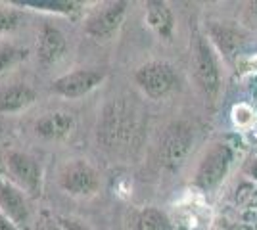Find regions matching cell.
<instances>
[{
	"instance_id": "obj_1",
	"label": "cell",
	"mask_w": 257,
	"mask_h": 230,
	"mask_svg": "<svg viewBox=\"0 0 257 230\" xmlns=\"http://www.w3.org/2000/svg\"><path fill=\"white\" fill-rule=\"evenodd\" d=\"M142 132L144 121L135 104H128L125 98H113L109 104H106L98 119V144L111 152H127L139 146Z\"/></svg>"
},
{
	"instance_id": "obj_2",
	"label": "cell",
	"mask_w": 257,
	"mask_h": 230,
	"mask_svg": "<svg viewBox=\"0 0 257 230\" xmlns=\"http://www.w3.org/2000/svg\"><path fill=\"white\" fill-rule=\"evenodd\" d=\"M192 67L198 87L207 98H215L221 88V71L211 44L200 33H194L192 39Z\"/></svg>"
},
{
	"instance_id": "obj_3",
	"label": "cell",
	"mask_w": 257,
	"mask_h": 230,
	"mask_svg": "<svg viewBox=\"0 0 257 230\" xmlns=\"http://www.w3.org/2000/svg\"><path fill=\"white\" fill-rule=\"evenodd\" d=\"M6 169L10 182L22 192L33 199L43 196V167L33 155L25 152H10L6 155Z\"/></svg>"
},
{
	"instance_id": "obj_4",
	"label": "cell",
	"mask_w": 257,
	"mask_h": 230,
	"mask_svg": "<svg viewBox=\"0 0 257 230\" xmlns=\"http://www.w3.org/2000/svg\"><path fill=\"white\" fill-rule=\"evenodd\" d=\"M194 142V129L184 123V121H177V123H171L163 136H161L160 142V163L169 169V171H175L182 165V161L186 159V155L190 153V148H192Z\"/></svg>"
},
{
	"instance_id": "obj_5",
	"label": "cell",
	"mask_w": 257,
	"mask_h": 230,
	"mask_svg": "<svg viewBox=\"0 0 257 230\" xmlns=\"http://www.w3.org/2000/svg\"><path fill=\"white\" fill-rule=\"evenodd\" d=\"M135 81L140 90L154 100L169 96L179 87V75L167 62H148L140 66L135 73Z\"/></svg>"
},
{
	"instance_id": "obj_6",
	"label": "cell",
	"mask_w": 257,
	"mask_h": 230,
	"mask_svg": "<svg viewBox=\"0 0 257 230\" xmlns=\"http://www.w3.org/2000/svg\"><path fill=\"white\" fill-rule=\"evenodd\" d=\"M58 182L64 192L75 197L94 196L100 188V175L85 159H73L65 163L60 171Z\"/></svg>"
},
{
	"instance_id": "obj_7",
	"label": "cell",
	"mask_w": 257,
	"mask_h": 230,
	"mask_svg": "<svg viewBox=\"0 0 257 230\" xmlns=\"http://www.w3.org/2000/svg\"><path fill=\"white\" fill-rule=\"evenodd\" d=\"M232 159L234 152L228 144H213L196 171V186H200L202 190H211L217 184H221L232 165Z\"/></svg>"
},
{
	"instance_id": "obj_8",
	"label": "cell",
	"mask_w": 257,
	"mask_h": 230,
	"mask_svg": "<svg viewBox=\"0 0 257 230\" xmlns=\"http://www.w3.org/2000/svg\"><path fill=\"white\" fill-rule=\"evenodd\" d=\"M104 79H106L104 69H94V67L75 69L71 73L58 77L52 83V90L64 98H81V96H86L88 92H92L94 88L100 87Z\"/></svg>"
},
{
	"instance_id": "obj_9",
	"label": "cell",
	"mask_w": 257,
	"mask_h": 230,
	"mask_svg": "<svg viewBox=\"0 0 257 230\" xmlns=\"http://www.w3.org/2000/svg\"><path fill=\"white\" fill-rule=\"evenodd\" d=\"M127 2H111L102 10L94 12L85 22V33L98 43H106L119 31L127 14Z\"/></svg>"
},
{
	"instance_id": "obj_10",
	"label": "cell",
	"mask_w": 257,
	"mask_h": 230,
	"mask_svg": "<svg viewBox=\"0 0 257 230\" xmlns=\"http://www.w3.org/2000/svg\"><path fill=\"white\" fill-rule=\"evenodd\" d=\"M0 211L18 226L20 230H29L31 226V207L27 194L22 192L10 180L0 176Z\"/></svg>"
},
{
	"instance_id": "obj_11",
	"label": "cell",
	"mask_w": 257,
	"mask_h": 230,
	"mask_svg": "<svg viewBox=\"0 0 257 230\" xmlns=\"http://www.w3.org/2000/svg\"><path fill=\"white\" fill-rule=\"evenodd\" d=\"M207 35L228 60L238 58L246 46V35L242 33V29L230 25L228 22H209L207 23Z\"/></svg>"
},
{
	"instance_id": "obj_12",
	"label": "cell",
	"mask_w": 257,
	"mask_h": 230,
	"mask_svg": "<svg viewBox=\"0 0 257 230\" xmlns=\"http://www.w3.org/2000/svg\"><path fill=\"white\" fill-rule=\"evenodd\" d=\"M73 129H75V115L69 111H50V113H44L35 123V132L46 140L67 138Z\"/></svg>"
},
{
	"instance_id": "obj_13",
	"label": "cell",
	"mask_w": 257,
	"mask_h": 230,
	"mask_svg": "<svg viewBox=\"0 0 257 230\" xmlns=\"http://www.w3.org/2000/svg\"><path fill=\"white\" fill-rule=\"evenodd\" d=\"M65 50H67V41L64 33L50 23H44L39 35V44H37L39 62L43 66H52L65 54Z\"/></svg>"
},
{
	"instance_id": "obj_14",
	"label": "cell",
	"mask_w": 257,
	"mask_h": 230,
	"mask_svg": "<svg viewBox=\"0 0 257 230\" xmlns=\"http://www.w3.org/2000/svg\"><path fill=\"white\" fill-rule=\"evenodd\" d=\"M146 23L154 33L169 41L175 29V16L167 2L163 0H150L146 2Z\"/></svg>"
},
{
	"instance_id": "obj_15",
	"label": "cell",
	"mask_w": 257,
	"mask_h": 230,
	"mask_svg": "<svg viewBox=\"0 0 257 230\" xmlns=\"http://www.w3.org/2000/svg\"><path fill=\"white\" fill-rule=\"evenodd\" d=\"M37 100V92L25 83L0 88V113H18Z\"/></svg>"
},
{
	"instance_id": "obj_16",
	"label": "cell",
	"mask_w": 257,
	"mask_h": 230,
	"mask_svg": "<svg viewBox=\"0 0 257 230\" xmlns=\"http://www.w3.org/2000/svg\"><path fill=\"white\" fill-rule=\"evenodd\" d=\"M14 4L33 8V10L62 14V16H75L83 8V2H75V0H18Z\"/></svg>"
},
{
	"instance_id": "obj_17",
	"label": "cell",
	"mask_w": 257,
	"mask_h": 230,
	"mask_svg": "<svg viewBox=\"0 0 257 230\" xmlns=\"http://www.w3.org/2000/svg\"><path fill=\"white\" fill-rule=\"evenodd\" d=\"M137 230H173L169 217L156 207H146L139 213Z\"/></svg>"
},
{
	"instance_id": "obj_18",
	"label": "cell",
	"mask_w": 257,
	"mask_h": 230,
	"mask_svg": "<svg viewBox=\"0 0 257 230\" xmlns=\"http://www.w3.org/2000/svg\"><path fill=\"white\" fill-rule=\"evenodd\" d=\"M27 54H29V50H25V48H18L12 44H0V73L18 66L20 62L27 58Z\"/></svg>"
},
{
	"instance_id": "obj_19",
	"label": "cell",
	"mask_w": 257,
	"mask_h": 230,
	"mask_svg": "<svg viewBox=\"0 0 257 230\" xmlns=\"http://www.w3.org/2000/svg\"><path fill=\"white\" fill-rule=\"evenodd\" d=\"M23 23V14L16 8H0V33H12L20 29Z\"/></svg>"
},
{
	"instance_id": "obj_20",
	"label": "cell",
	"mask_w": 257,
	"mask_h": 230,
	"mask_svg": "<svg viewBox=\"0 0 257 230\" xmlns=\"http://www.w3.org/2000/svg\"><path fill=\"white\" fill-rule=\"evenodd\" d=\"M232 119L238 127H247V125H251L253 119H255V113L253 110L246 106V104H240V106H236L234 111H232Z\"/></svg>"
},
{
	"instance_id": "obj_21",
	"label": "cell",
	"mask_w": 257,
	"mask_h": 230,
	"mask_svg": "<svg viewBox=\"0 0 257 230\" xmlns=\"http://www.w3.org/2000/svg\"><path fill=\"white\" fill-rule=\"evenodd\" d=\"M35 230H65V228L60 224L58 217H52V215H48V213H43V215L39 217V222H37V228Z\"/></svg>"
},
{
	"instance_id": "obj_22",
	"label": "cell",
	"mask_w": 257,
	"mask_h": 230,
	"mask_svg": "<svg viewBox=\"0 0 257 230\" xmlns=\"http://www.w3.org/2000/svg\"><path fill=\"white\" fill-rule=\"evenodd\" d=\"M58 220H60V224H62L65 230H92L90 226H86L85 222H81V220H77V219H69V217H58Z\"/></svg>"
},
{
	"instance_id": "obj_23",
	"label": "cell",
	"mask_w": 257,
	"mask_h": 230,
	"mask_svg": "<svg viewBox=\"0 0 257 230\" xmlns=\"http://www.w3.org/2000/svg\"><path fill=\"white\" fill-rule=\"evenodd\" d=\"M0 230H20V228H18V226H16L4 213L0 211Z\"/></svg>"
}]
</instances>
